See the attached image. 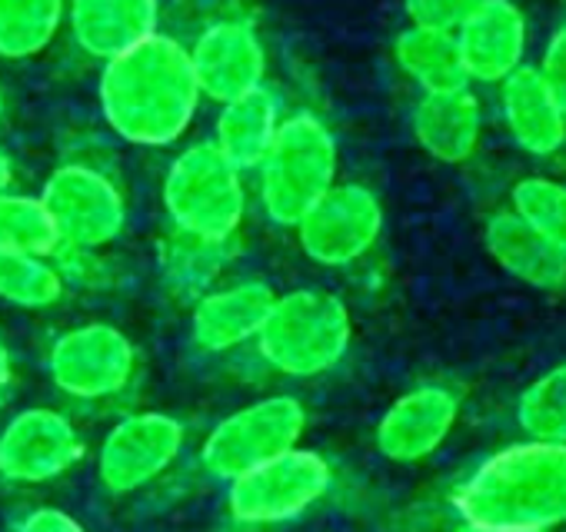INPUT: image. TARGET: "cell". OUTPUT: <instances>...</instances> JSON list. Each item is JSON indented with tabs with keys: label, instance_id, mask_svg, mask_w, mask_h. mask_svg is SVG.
<instances>
[{
	"label": "cell",
	"instance_id": "obj_1",
	"mask_svg": "<svg viewBox=\"0 0 566 532\" xmlns=\"http://www.w3.org/2000/svg\"><path fill=\"white\" fill-rule=\"evenodd\" d=\"M197 104L200 87L190 67V51L167 34H154L104 64L101 110L111 130L127 143H177L193 124Z\"/></svg>",
	"mask_w": 566,
	"mask_h": 532
},
{
	"label": "cell",
	"instance_id": "obj_2",
	"mask_svg": "<svg viewBox=\"0 0 566 532\" xmlns=\"http://www.w3.org/2000/svg\"><path fill=\"white\" fill-rule=\"evenodd\" d=\"M470 525L549 532L566 522V446L520 443L490 456L457 492Z\"/></svg>",
	"mask_w": 566,
	"mask_h": 532
},
{
	"label": "cell",
	"instance_id": "obj_3",
	"mask_svg": "<svg viewBox=\"0 0 566 532\" xmlns=\"http://www.w3.org/2000/svg\"><path fill=\"white\" fill-rule=\"evenodd\" d=\"M260 206L276 226H297L307 210L337 183V140L314 114L280 120V130L256 167Z\"/></svg>",
	"mask_w": 566,
	"mask_h": 532
},
{
	"label": "cell",
	"instance_id": "obj_4",
	"mask_svg": "<svg viewBox=\"0 0 566 532\" xmlns=\"http://www.w3.org/2000/svg\"><path fill=\"white\" fill-rule=\"evenodd\" d=\"M354 323L340 297L297 290L276 297L256 337L260 357L283 376L311 380L334 370L350 350Z\"/></svg>",
	"mask_w": 566,
	"mask_h": 532
},
{
	"label": "cell",
	"instance_id": "obj_5",
	"mask_svg": "<svg viewBox=\"0 0 566 532\" xmlns=\"http://www.w3.org/2000/svg\"><path fill=\"white\" fill-rule=\"evenodd\" d=\"M164 206L177 233L230 243L247 213V190L240 170L213 147V140H203L170 163Z\"/></svg>",
	"mask_w": 566,
	"mask_h": 532
},
{
	"label": "cell",
	"instance_id": "obj_6",
	"mask_svg": "<svg viewBox=\"0 0 566 532\" xmlns=\"http://www.w3.org/2000/svg\"><path fill=\"white\" fill-rule=\"evenodd\" d=\"M307 429V409L294 396L256 400L220 419L203 443V466L210 476L233 482L253 466L297 449Z\"/></svg>",
	"mask_w": 566,
	"mask_h": 532
},
{
	"label": "cell",
	"instance_id": "obj_7",
	"mask_svg": "<svg viewBox=\"0 0 566 532\" xmlns=\"http://www.w3.org/2000/svg\"><path fill=\"white\" fill-rule=\"evenodd\" d=\"M331 489V466L314 449H291L230 482V512L243 525H276L304 515Z\"/></svg>",
	"mask_w": 566,
	"mask_h": 532
},
{
	"label": "cell",
	"instance_id": "obj_8",
	"mask_svg": "<svg viewBox=\"0 0 566 532\" xmlns=\"http://www.w3.org/2000/svg\"><path fill=\"white\" fill-rule=\"evenodd\" d=\"M41 203L61 243L77 249H101L114 243L127 223V203L117 183L87 163L57 167L44 183Z\"/></svg>",
	"mask_w": 566,
	"mask_h": 532
},
{
	"label": "cell",
	"instance_id": "obj_9",
	"mask_svg": "<svg viewBox=\"0 0 566 532\" xmlns=\"http://www.w3.org/2000/svg\"><path fill=\"white\" fill-rule=\"evenodd\" d=\"M301 249L321 266L357 263L384 230V206L360 183H334L294 226Z\"/></svg>",
	"mask_w": 566,
	"mask_h": 532
},
{
	"label": "cell",
	"instance_id": "obj_10",
	"mask_svg": "<svg viewBox=\"0 0 566 532\" xmlns=\"http://www.w3.org/2000/svg\"><path fill=\"white\" fill-rule=\"evenodd\" d=\"M134 366V343L111 323L74 327L51 350V380L74 400L117 396L130 383Z\"/></svg>",
	"mask_w": 566,
	"mask_h": 532
},
{
	"label": "cell",
	"instance_id": "obj_11",
	"mask_svg": "<svg viewBox=\"0 0 566 532\" xmlns=\"http://www.w3.org/2000/svg\"><path fill=\"white\" fill-rule=\"evenodd\" d=\"M184 449V426L167 413H137L120 419L97 456V476L107 492L127 496L164 476Z\"/></svg>",
	"mask_w": 566,
	"mask_h": 532
},
{
	"label": "cell",
	"instance_id": "obj_12",
	"mask_svg": "<svg viewBox=\"0 0 566 532\" xmlns=\"http://www.w3.org/2000/svg\"><path fill=\"white\" fill-rule=\"evenodd\" d=\"M84 456L74 423L48 406L18 413L0 433V476L8 482L38 486L64 476Z\"/></svg>",
	"mask_w": 566,
	"mask_h": 532
},
{
	"label": "cell",
	"instance_id": "obj_13",
	"mask_svg": "<svg viewBox=\"0 0 566 532\" xmlns=\"http://www.w3.org/2000/svg\"><path fill=\"white\" fill-rule=\"evenodd\" d=\"M190 67L200 87V97L230 104L256 87H263L266 54L256 31L247 21H217L210 24L193 51Z\"/></svg>",
	"mask_w": 566,
	"mask_h": 532
},
{
	"label": "cell",
	"instance_id": "obj_14",
	"mask_svg": "<svg viewBox=\"0 0 566 532\" xmlns=\"http://www.w3.org/2000/svg\"><path fill=\"white\" fill-rule=\"evenodd\" d=\"M467 81L503 84L523 67L526 18L513 0H480L476 11L453 31Z\"/></svg>",
	"mask_w": 566,
	"mask_h": 532
},
{
	"label": "cell",
	"instance_id": "obj_15",
	"mask_svg": "<svg viewBox=\"0 0 566 532\" xmlns=\"http://www.w3.org/2000/svg\"><path fill=\"white\" fill-rule=\"evenodd\" d=\"M460 403L443 386H417L400 396L377 426V449L394 462H420L443 446Z\"/></svg>",
	"mask_w": 566,
	"mask_h": 532
},
{
	"label": "cell",
	"instance_id": "obj_16",
	"mask_svg": "<svg viewBox=\"0 0 566 532\" xmlns=\"http://www.w3.org/2000/svg\"><path fill=\"white\" fill-rule=\"evenodd\" d=\"M157 0H71L67 21L84 54L114 61L157 34Z\"/></svg>",
	"mask_w": 566,
	"mask_h": 532
},
{
	"label": "cell",
	"instance_id": "obj_17",
	"mask_svg": "<svg viewBox=\"0 0 566 532\" xmlns=\"http://www.w3.org/2000/svg\"><path fill=\"white\" fill-rule=\"evenodd\" d=\"M273 290L256 280L203 294L190 320L193 343L207 353H227L256 340L273 310Z\"/></svg>",
	"mask_w": 566,
	"mask_h": 532
},
{
	"label": "cell",
	"instance_id": "obj_18",
	"mask_svg": "<svg viewBox=\"0 0 566 532\" xmlns=\"http://www.w3.org/2000/svg\"><path fill=\"white\" fill-rule=\"evenodd\" d=\"M483 130L480 100L470 87L423 94L413 110L417 143L440 163H463L473 157Z\"/></svg>",
	"mask_w": 566,
	"mask_h": 532
},
{
	"label": "cell",
	"instance_id": "obj_19",
	"mask_svg": "<svg viewBox=\"0 0 566 532\" xmlns=\"http://www.w3.org/2000/svg\"><path fill=\"white\" fill-rule=\"evenodd\" d=\"M503 120L513 143L533 157H553L566 143V114L536 67H520L503 81Z\"/></svg>",
	"mask_w": 566,
	"mask_h": 532
},
{
	"label": "cell",
	"instance_id": "obj_20",
	"mask_svg": "<svg viewBox=\"0 0 566 532\" xmlns=\"http://www.w3.org/2000/svg\"><path fill=\"white\" fill-rule=\"evenodd\" d=\"M486 249L506 274H513L516 280H523L536 290H556L566 284V256L556 246H549L513 210L490 216Z\"/></svg>",
	"mask_w": 566,
	"mask_h": 532
},
{
	"label": "cell",
	"instance_id": "obj_21",
	"mask_svg": "<svg viewBox=\"0 0 566 532\" xmlns=\"http://www.w3.org/2000/svg\"><path fill=\"white\" fill-rule=\"evenodd\" d=\"M280 100L266 91L256 87L230 104H223L217 117V137L213 147L243 173L256 170L260 160L266 157L276 130H280Z\"/></svg>",
	"mask_w": 566,
	"mask_h": 532
},
{
	"label": "cell",
	"instance_id": "obj_22",
	"mask_svg": "<svg viewBox=\"0 0 566 532\" xmlns=\"http://www.w3.org/2000/svg\"><path fill=\"white\" fill-rule=\"evenodd\" d=\"M397 64L400 71L423 87V94L467 87L463 61L457 51V38L447 31H427V28H407L397 38Z\"/></svg>",
	"mask_w": 566,
	"mask_h": 532
},
{
	"label": "cell",
	"instance_id": "obj_23",
	"mask_svg": "<svg viewBox=\"0 0 566 532\" xmlns=\"http://www.w3.org/2000/svg\"><path fill=\"white\" fill-rule=\"evenodd\" d=\"M64 18L67 0H0V57H38L51 47Z\"/></svg>",
	"mask_w": 566,
	"mask_h": 532
},
{
	"label": "cell",
	"instance_id": "obj_24",
	"mask_svg": "<svg viewBox=\"0 0 566 532\" xmlns=\"http://www.w3.org/2000/svg\"><path fill=\"white\" fill-rule=\"evenodd\" d=\"M230 259V243H210L177 233L160 243V274L180 297H203Z\"/></svg>",
	"mask_w": 566,
	"mask_h": 532
},
{
	"label": "cell",
	"instance_id": "obj_25",
	"mask_svg": "<svg viewBox=\"0 0 566 532\" xmlns=\"http://www.w3.org/2000/svg\"><path fill=\"white\" fill-rule=\"evenodd\" d=\"M64 297V280L38 253L0 249V300L21 310H44Z\"/></svg>",
	"mask_w": 566,
	"mask_h": 532
},
{
	"label": "cell",
	"instance_id": "obj_26",
	"mask_svg": "<svg viewBox=\"0 0 566 532\" xmlns=\"http://www.w3.org/2000/svg\"><path fill=\"white\" fill-rule=\"evenodd\" d=\"M516 419L523 433H530V439L566 446V363L543 373L523 390Z\"/></svg>",
	"mask_w": 566,
	"mask_h": 532
},
{
	"label": "cell",
	"instance_id": "obj_27",
	"mask_svg": "<svg viewBox=\"0 0 566 532\" xmlns=\"http://www.w3.org/2000/svg\"><path fill=\"white\" fill-rule=\"evenodd\" d=\"M61 243L41 196L24 193H0V249H21L48 256Z\"/></svg>",
	"mask_w": 566,
	"mask_h": 532
},
{
	"label": "cell",
	"instance_id": "obj_28",
	"mask_svg": "<svg viewBox=\"0 0 566 532\" xmlns=\"http://www.w3.org/2000/svg\"><path fill=\"white\" fill-rule=\"evenodd\" d=\"M513 213L566 256V187L563 183L546 180V177L520 180L513 187Z\"/></svg>",
	"mask_w": 566,
	"mask_h": 532
},
{
	"label": "cell",
	"instance_id": "obj_29",
	"mask_svg": "<svg viewBox=\"0 0 566 532\" xmlns=\"http://www.w3.org/2000/svg\"><path fill=\"white\" fill-rule=\"evenodd\" d=\"M476 4L480 0H403L413 28L447 31V34H453L476 11Z\"/></svg>",
	"mask_w": 566,
	"mask_h": 532
},
{
	"label": "cell",
	"instance_id": "obj_30",
	"mask_svg": "<svg viewBox=\"0 0 566 532\" xmlns=\"http://www.w3.org/2000/svg\"><path fill=\"white\" fill-rule=\"evenodd\" d=\"M543 84L549 87V94L556 97L559 110L566 114V24L549 38L546 51H543V64L536 67Z\"/></svg>",
	"mask_w": 566,
	"mask_h": 532
},
{
	"label": "cell",
	"instance_id": "obj_31",
	"mask_svg": "<svg viewBox=\"0 0 566 532\" xmlns=\"http://www.w3.org/2000/svg\"><path fill=\"white\" fill-rule=\"evenodd\" d=\"M21 532H87V529L71 512L54 509V506H44V509H34L21 522Z\"/></svg>",
	"mask_w": 566,
	"mask_h": 532
},
{
	"label": "cell",
	"instance_id": "obj_32",
	"mask_svg": "<svg viewBox=\"0 0 566 532\" xmlns=\"http://www.w3.org/2000/svg\"><path fill=\"white\" fill-rule=\"evenodd\" d=\"M11 180H14V160L4 147H0V193L11 187Z\"/></svg>",
	"mask_w": 566,
	"mask_h": 532
},
{
	"label": "cell",
	"instance_id": "obj_33",
	"mask_svg": "<svg viewBox=\"0 0 566 532\" xmlns=\"http://www.w3.org/2000/svg\"><path fill=\"white\" fill-rule=\"evenodd\" d=\"M8 383H11V353H8L4 340H0V393L8 390Z\"/></svg>",
	"mask_w": 566,
	"mask_h": 532
},
{
	"label": "cell",
	"instance_id": "obj_34",
	"mask_svg": "<svg viewBox=\"0 0 566 532\" xmlns=\"http://www.w3.org/2000/svg\"><path fill=\"white\" fill-rule=\"evenodd\" d=\"M453 532H523V529H490V525H460V529H453Z\"/></svg>",
	"mask_w": 566,
	"mask_h": 532
},
{
	"label": "cell",
	"instance_id": "obj_35",
	"mask_svg": "<svg viewBox=\"0 0 566 532\" xmlns=\"http://www.w3.org/2000/svg\"><path fill=\"white\" fill-rule=\"evenodd\" d=\"M0 114H4V94H0Z\"/></svg>",
	"mask_w": 566,
	"mask_h": 532
}]
</instances>
